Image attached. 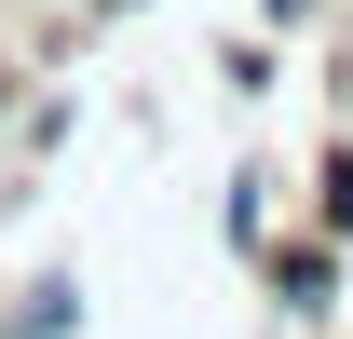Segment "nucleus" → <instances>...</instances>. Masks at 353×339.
Listing matches in <instances>:
<instances>
[{
	"label": "nucleus",
	"mask_w": 353,
	"mask_h": 339,
	"mask_svg": "<svg viewBox=\"0 0 353 339\" xmlns=\"http://www.w3.org/2000/svg\"><path fill=\"white\" fill-rule=\"evenodd\" d=\"M259 271H272L285 312H326V285H340V231H312V245H259Z\"/></svg>",
	"instance_id": "nucleus-1"
},
{
	"label": "nucleus",
	"mask_w": 353,
	"mask_h": 339,
	"mask_svg": "<svg viewBox=\"0 0 353 339\" xmlns=\"http://www.w3.org/2000/svg\"><path fill=\"white\" fill-rule=\"evenodd\" d=\"M82 326V298H68V271H41V285L14 298V312H0V339H68Z\"/></svg>",
	"instance_id": "nucleus-2"
},
{
	"label": "nucleus",
	"mask_w": 353,
	"mask_h": 339,
	"mask_svg": "<svg viewBox=\"0 0 353 339\" xmlns=\"http://www.w3.org/2000/svg\"><path fill=\"white\" fill-rule=\"evenodd\" d=\"M312 217H326V231H340V245H353V136H340V150H326V163H312Z\"/></svg>",
	"instance_id": "nucleus-3"
},
{
	"label": "nucleus",
	"mask_w": 353,
	"mask_h": 339,
	"mask_svg": "<svg viewBox=\"0 0 353 339\" xmlns=\"http://www.w3.org/2000/svg\"><path fill=\"white\" fill-rule=\"evenodd\" d=\"M259 14H272V28H312V14H326V0H259Z\"/></svg>",
	"instance_id": "nucleus-4"
}]
</instances>
